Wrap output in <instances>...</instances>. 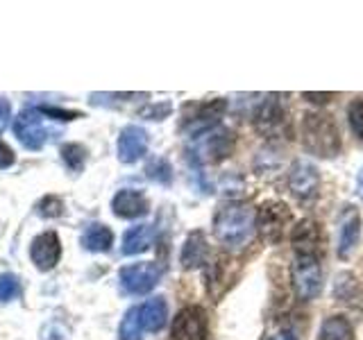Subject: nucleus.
<instances>
[{"label": "nucleus", "instance_id": "nucleus-12", "mask_svg": "<svg viewBox=\"0 0 363 340\" xmlns=\"http://www.w3.org/2000/svg\"><path fill=\"white\" fill-rule=\"evenodd\" d=\"M60 256H62V243H60V236L55 232L39 234L30 245V259L41 272L52 270L60 264Z\"/></svg>", "mask_w": 363, "mask_h": 340}, {"label": "nucleus", "instance_id": "nucleus-28", "mask_svg": "<svg viewBox=\"0 0 363 340\" xmlns=\"http://www.w3.org/2000/svg\"><path fill=\"white\" fill-rule=\"evenodd\" d=\"M43 116H50L55 120H73V118H82V113L75 111H66V109H57V107H39Z\"/></svg>", "mask_w": 363, "mask_h": 340}, {"label": "nucleus", "instance_id": "nucleus-22", "mask_svg": "<svg viewBox=\"0 0 363 340\" xmlns=\"http://www.w3.org/2000/svg\"><path fill=\"white\" fill-rule=\"evenodd\" d=\"M118 338L121 340H141L143 338V327H141V315H139V306H132V309L125 313L123 322L118 327Z\"/></svg>", "mask_w": 363, "mask_h": 340}, {"label": "nucleus", "instance_id": "nucleus-6", "mask_svg": "<svg viewBox=\"0 0 363 340\" xmlns=\"http://www.w3.org/2000/svg\"><path fill=\"white\" fill-rule=\"evenodd\" d=\"M291 222V209L279 200H268L259 207L257 213V227L261 236L266 238L268 243H279L284 230Z\"/></svg>", "mask_w": 363, "mask_h": 340}, {"label": "nucleus", "instance_id": "nucleus-32", "mask_svg": "<svg viewBox=\"0 0 363 340\" xmlns=\"http://www.w3.org/2000/svg\"><path fill=\"white\" fill-rule=\"evenodd\" d=\"M302 98L309 102H315V105H325V102L334 98V94H311V91H306V94H302Z\"/></svg>", "mask_w": 363, "mask_h": 340}, {"label": "nucleus", "instance_id": "nucleus-20", "mask_svg": "<svg viewBox=\"0 0 363 340\" xmlns=\"http://www.w3.org/2000/svg\"><path fill=\"white\" fill-rule=\"evenodd\" d=\"M111 245H113V232L102 222L89 225L82 234V247L89 249V252H107Z\"/></svg>", "mask_w": 363, "mask_h": 340}, {"label": "nucleus", "instance_id": "nucleus-11", "mask_svg": "<svg viewBox=\"0 0 363 340\" xmlns=\"http://www.w3.org/2000/svg\"><path fill=\"white\" fill-rule=\"evenodd\" d=\"M289 188L300 202L313 200L318 196V188H320V175H318L315 166L298 159L289 170Z\"/></svg>", "mask_w": 363, "mask_h": 340}, {"label": "nucleus", "instance_id": "nucleus-8", "mask_svg": "<svg viewBox=\"0 0 363 340\" xmlns=\"http://www.w3.org/2000/svg\"><path fill=\"white\" fill-rule=\"evenodd\" d=\"M14 134L28 150H41L48 141V128L43 123V113L39 109H28L14 120Z\"/></svg>", "mask_w": 363, "mask_h": 340}, {"label": "nucleus", "instance_id": "nucleus-33", "mask_svg": "<svg viewBox=\"0 0 363 340\" xmlns=\"http://www.w3.org/2000/svg\"><path fill=\"white\" fill-rule=\"evenodd\" d=\"M266 340H298V338H295L291 332H279V334H272V336H268Z\"/></svg>", "mask_w": 363, "mask_h": 340}, {"label": "nucleus", "instance_id": "nucleus-10", "mask_svg": "<svg viewBox=\"0 0 363 340\" xmlns=\"http://www.w3.org/2000/svg\"><path fill=\"white\" fill-rule=\"evenodd\" d=\"M170 338L173 340H207V313L200 306H186L182 309L173 327H170Z\"/></svg>", "mask_w": 363, "mask_h": 340}, {"label": "nucleus", "instance_id": "nucleus-7", "mask_svg": "<svg viewBox=\"0 0 363 340\" xmlns=\"http://www.w3.org/2000/svg\"><path fill=\"white\" fill-rule=\"evenodd\" d=\"M159 277H162V268L150 261L125 266L118 275L123 290L130 295H147L159 283Z\"/></svg>", "mask_w": 363, "mask_h": 340}, {"label": "nucleus", "instance_id": "nucleus-9", "mask_svg": "<svg viewBox=\"0 0 363 340\" xmlns=\"http://www.w3.org/2000/svg\"><path fill=\"white\" fill-rule=\"evenodd\" d=\"M255 128L264 139H284L289 136L286 111L277 100H266L255 113Z\"/></svg>", "mask_w": 363, "mask_h": 340}, {"label": "nucleus", "instance_id": "nucleus-30", "mask_svg": "<svg viewBox=\"0 0 363 340\" xmlns=\"http://www.w3.org/2000/svg\"><path fill=\"white\" fill-rule=\"evenodd\" d=\"M14 150L7 145V143H3L0 141V170H5V168H9L11 164H14Z\"/></svg>", "mask_w": 363, "mask_h": 340}, {"label": "nucleus", "instance_id": "nucleus-15", "mask_svg": "<svg viewBox=\"0 0 363 340\" xmlns=\"http://www.w3.org/2000/svg\"><path fill=\"white\" fill-rule=\"evenodd\" d=\"M111 211L123 220H134V218H141V215H145L147 211H150V202H147V198L141 191L123 188L113 196Z\"/></svg>", "mask_w": 363, "mask_h": 340}, {"label": "nucleus", "instance_id": "nucleus-19", "mask_svg": "<svg viewBox=\"0 0 363 340\" xmlns=\"http://www.w3.org/2000/svg\"><path fill=\"white\" fill-rule=\"evenodd\" d=\"M207 252H209V245H207V238H204L202 232H193L189 234L184 247H182V266L186 270L191 268H198L204 264V259H207Z\"/></svg>", "mask_w": 363, "mask_h": 340}, {"label": "nucleus", "instance_id": "nucleus-34", "mask_svg": "<svg viewBox=\"0 0 363 340\" xmlns=\"http://www.w3.org/2000/svg\"><path fill=\"white\" fill-rule=\"evenodd\" d=\"M359 188H361V196H363V170H361V177H359Z\"/></svg>", "mask_w": 363, "mask_h": 340}, {"label": "nucleus", "instance_id": "nucleus-26", "mask_svg": "<svg viewBox=\"0 0 363 340\" xmlns=\"http://www.w3.org/2000/svg\"><path fill=\"white\" fill-rule=\"evenodd\" d=\"M347 120H350V128L354 132L359 139L363 141V98H357L350 102L347 107Z\"/></svg>", "mask_w": 363, "mask_h": 340}, {"label": "nucleus", "instance_id": "nucleus-21", "mask_svg": "<svg viewBox=\"0 0 363 340\" xmlns=\"http://www.w3.org/2000/svg\"><path fill=\"white\" fill-rule=\"evenodd\" d=\"M320 340H354V329L343 315H332L320 327Z\"/></svg>", "mask_w": 363, "mask_h": 340}, {"label": "nucleus", "instance_id": "nucleus-14", "mask_svg": "<svg viewBox=\"0 0 363 340\" xmlns=\"http://www.w3.org/2000/svg\"><path fill=\"white\" fill-rule=\"evenodd\" d=\"M147 150V134L139 125H128L118 134L116 152L123 164H136Z\"/></svg>", "mask_w": 363, "mask_h": 340}, {"label": "nucleus", "instance_id": "nucleus-4", "mask_svg": "<svg viewBox=\"0 0 363 340\" xmlns=\"http://www.w3.org/2000/svg\"><path fill=\"white\" fill-rule=\"evenodd\" d=\"M232 147H234L232 132L225 128H213L209 132L196 136V143H193V159H196V162L216 164L230 154Z\"/></svg>", "mask_w": 363, "mask_h": 340}, {"label": "nucleus", "instance_id": "nucleus-2", "mask_svg": "<svg viewBox=\"0 0 363 340\" xmlns=\"http://www.w3.org/2000/svg\"><path fill=\"white\" fill-rule=\"evenodd\" d=\"M302 143L315 157L332 159L340 152V132L329 113L311 111L302 118Z\"/></svg>", "mask_w": 363, "mask_h": 340}, {"label": "nucleus", "instance_id": "nucleus-16", "mask_svg": "<svg viewBox=\"0 0 363 340\" xmlns=\"http://www.w3.org/2000/svg\"><path fill=\"white\" fill-rule=\"evenodd\" d=\"M225 109H227V102L220 98L207 102V105H200L198 111L189 118V132L193 136H200L204 132L213 130V125L218 123V118L225 113Z\"/></svg>", "mask_w": 363, "mask_h": 340}, {"label": "nucleus", "instance_id": "nucleus-23", "mask_svg": "<svg viewBox=\"0 0 363 340\" xmlns=\"http://www.w3.org/2000/svg\"><path fill=\"white\" fill-rule=\"evenodd\" d=\"M62 159L68 170H73V173H79V170L84 168V162H86V150L84 145L79 143H66L62 145Z\"/></svg>", "mask_w": 363, "mask_h": 340}, {"label": "nucleus", "instance_id": "nucleus-31", "mask_svg": "<svg viewBox=\"0 0 363 340\" xmlns=\"http://www.w3.org/2000/svg\"><path fill=\"white\" fill-rule=\"evenodd\" d=\"M9 118H11V105L5 98H0V134H3L9 125Z\"/></svg>", "mask_w": 363, "mask_h": 340}, {"label": "nucleus", "instance_id": "nucleus-24", "mask_svg": "<svg viewBox=\"0 0 363 340\" xmlns=\"http://www.w3.org/2000/svg\"><path fill=\"white\" fill-rule=\"evenodd\" d=\"M145 175L147 179L157 181V184H170V179H173V170H170V164L162 157H155L150 164L145 166Z\"/></svg>", "mask_w": 363, "mask_h": 340}, {"label": "nucleus", "instance_id": "nucleus-1", "mask_svg": "<svg viewBox=\"0 0 363 340\" xmlns=\"http://www.w3.org/2000/svg\"><path fill=\"white\" fill-rule=\"evenodd\" d=\"M257 213L245 202H230L218 209L213 218V234L216 238L230 249L243 247L255 234Z\"/></svg>", "mask_w": 363, "mask_h": 340}, {"label": "nucleus", "instance_id": "nucleus-18", "mask_svg": "<svg viewBox=\"0 0 363 340\" xmlns=\"http://www.w3.org/2000/svg\"><path fill=\"white\" fill-rule=\"evenodd\" d=\"M152 241H155V227H150V225H136V227H132V230L125 232L121 252L125 256L141 254V252H145V249H150Z\"/></svg>", "mask_w": 363, "mask_h": 340}, {"label": "nucleus", "instance_id": "nucleus-5", "mask_svg": "<svg viewBox=\"0 0 363 340\" xmlns=\"http://www.w3.org/2000/svg\"><path fill=\"white\" fill-rule=\"evenodd\" d=\"M291 245L295 256H306V259H320L325 252V234H323V225L306 218L298 222L291 232Z\"/></svg>", "mask_w": 363, "mask_h": 340}, {"label": "nucleus", "instance_id": "nucleus-27", "mask_svg": "<svg viewBox=\"0 0 363 340\" xmlns=\"http://www.w3.org/2000/svg\"><path fill=\"white\" fill-rule=\"evenodd\" d=\"M37 211H39V215H43V218H60L62 211H64V204H62L60 198L45 196V198L37 204Z\"/></svg>", "mask_w": 363, "mask_h": 340}, {"label": "nucleus", "instance_id": "nucleus-3", "mask_svg": "<svg viewBox=\"0 0 363 340\" xmlns=\"http://www.w3.org/2000/svg\"><path fill=\"white\" fill-rule=\"evenodd\" d=\"M293 286L300 300H313L323 290V268L320 259H306V256H295L293 264Z\"/></svg>", "mask_w": 363, "mask_h": 340}, {"label": "nucleus", "instance_id": "nucleus-25", "mask_svg": "<svg viewBox=\"0 0 363 340\" xmlns=\"http://www.w3.org/2000/svg\"><path fill=\"white\" fill-rule=\"evenodd\" d=\"M21 295V281L16 275H0V302H11L14 298Z\"/></svg>", "mask_w": 363, "mask_h": 340}, {"label": "nucleus", "instance_id": "nucleus-13", "mask_svg": "<svg viewBox=\"0 0 363 340\" xmlns=\"http://www.w3.org/2000/svg\"><path fill=\"white\" fill-rule=\"evenodd\" d=\"M361 238V213L354 207H345L338 218V256L347 259L357 249Z\"/></svg>", "mask_w": 363, "mask_h": 340}, {"label": "nucleus", "instance_id": "nucleus-17", "mask_svg": "<svg viewBox=\"0 0 363 340\" xmlns=\"http://www.w3.org/2000/svg\"><path fill=\"white\" fill-rule=\"evenodd\" d=\"M139 315H141L143 332L157 334V332H162L168 320V304L164 298H152L139 306Z\"/></svg>", "mask_w": 363, "mask_h": 340}, {"label": "nucleus", "instance_id": "nucleus-29", "mask_svg": "<svg viewBox=\"0 0 363 340\" xmlns=\"http://www.w3.org/2000/svg\"><path fill=\"white\" fill-rule=\"evenodd\" d=\"M145 118H152V120H164L168 113H170V102H162V105H150L147 109L141 111Z\"/></svg>", "mask_w": 363, "mask_h": 340}]
</instances>
